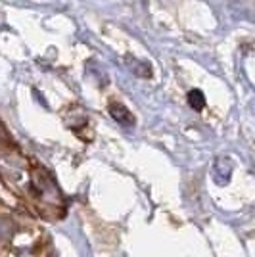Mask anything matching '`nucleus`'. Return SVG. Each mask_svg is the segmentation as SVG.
<instances>
[{
	"instance_id": "1",
	"label": "nucleus",
	"mask_w": 255,
	"mask_h": 257,
	"mask_svg": "<svg viewBox=\"0 0 255 257\" xmlns=\"http://www.w3.org/2000/svg\"><path fill=\"white\" fill-rule=\"evenodd\" d=\"M33 190L37 192V196L41 198L43 204H50L54 207L62 205V194H60L58 184L54 182L50 173L44 171L43 167H39V165L33 169Z\"/></svg>"
},
{
	"instance_id": "3",
	"label": "nucleus",
	"mask_w": 255,
	"mask_h": 257,
	"mask_svg": "<svg viewBox=\"0 0 255 257\" xmlns=\"http://www.w3.org/2000/svg\"><path fill=\"white\" fill-rule=\"evenodd\" d=\"M188 104H190L196 111H200V109H203L205 107V96H203V92L202 90H190L188 92Z\"/></svg>"
},
{
	"instance_id": "4",
	"label": "nucleus",
	"mask_w": 255,
	"mask_h": 257,
	"mask_svg": "<svg viewBox=\"0 0 255 257\" xmlns=\"http://www.w3.org/2000/svg\"><path fill=\"white\" fill-rule=\"evenodd\" d=\"M14 232V221L8 217H0V242L8 240Z\"/></svg>"
},
{
	"instance_id": "2",
	"label": "nucleus",
	"mask_w": 255,
	"mask_h": 257,
	"mask_svg": "<svg viewBox=\"0 0 255 257\" xmlns=\"http://www.w3.org/2000/svg\"><path fill=\"white\" fill-rule=\"evenodd\" d=\"M109 115L115 119L119 125H123V127H133L135 125V115L121 102H111L109 104Z\"/></svg>"
}]
</instances>
